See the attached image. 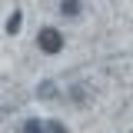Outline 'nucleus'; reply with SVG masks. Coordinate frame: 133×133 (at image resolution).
<instances>
[{
  "mask_svg": "<svg viewBox=\"0 0 133 133\" xmlns=\"http://www.w3.org/2000/svg\"><path fill=\"white\" fill-rule=\"evenodd\" d=\"M37 43L43 53H60L63 50V33L57 30V27H43V30L37 33Z\"/></svg>",
  "mask_w": 133,
  "mask_h": 133,
  "instance_id": "1",
  "label": "nucleus"
},
{
  "mask_svg": "<svg viewBox=\"0 0 133 133\" xmlns=\"http://www.w3.org/2000/svg\"><path fill=\"white\" fill-rule=\"evenodd\" d=\"M20 27H23V14H20V10H14V14L7 17V33L14 37V33H20Z\"/></svg>",
  "mask_w": 133,
  "mask_h": 133,
  "instance_id": "2",
  "label": "nucleus"
},
{
  "mask_svg": "<svg viewBox=\"0 0 133 133\" xmlns=\"http://www.w3.org/2000/svg\"><path fill=\"white\" fill-rule=\"evenodd\" d=\"M60 14L63 17H80V0H60Z\"/></svg>",
  "mask_w": 133,
  "mask_h": 133,
  "instance_id": "3",
  "label": "nucleus"
},
{
  "mask_svg": "<svg viewBox=\"0 0 133 133\" xmlns=\"http://www.w3.org/2000/svg\"><path fill=\"white\" fill-rule=\"evenodd\" d=\"M23 133H47V127H43L40 120H27V123H23Z\"/></svg>",
  "mask_w": 133,
  "mask_h": 133,
  "instance_id": "4",
  "label": "nucleus"
},
{
  "mask_svg": "<svg viewBox=\"0 0 133 133\" xmlns=\"http://www.w3.org/2000/svg\"><path fill=\"white\" fill-rule=\"evenodd\" d=\"M43 127H47V133H66V127L60 123V120H47Z\"/></svg>",
  "mask_w": 133,
  "mask_h": 133,
  "instance_id": "5",
  "label": "nucleus"
},
{
  "mask_svg": "<svg viewBox=\"0 0 133 133\" xmlns=\"http://www.w3.org/2000/svg\"><path fill=\"white\" fill-rule=\"evenodd\" d=\"M53 90H57V87H53V83H43V87H40V97H43V100H53Z\"/></svg>",
  "mask_w": 133,
  "mask_h": 133,
  "instance_id": "6",
  "label": "nucleus"
}]
</instances>
